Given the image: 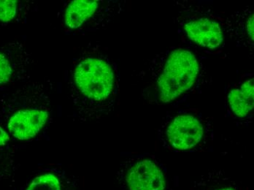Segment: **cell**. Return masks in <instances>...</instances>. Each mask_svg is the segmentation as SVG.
<instances>
[{"mask_svg": "<svg viewBox=\"0 0 254 190\" xmlns=\"http://www.w3.org/2000/svg\"><path fill=\"white\" fill-rule=\"evenodd\" d=\"M159 132V140L164 146L175 151L200 149L207 139L204 120L190 112H178L169 116Z\"/></svg>", "mask_w": 254, "mask_h": 190, "instance_id": "3957f363", "label": "cell"}, {"mask_svg": "<svg viewBox=\"0 0 254 190\" xmlns=\"http://www.w3.org/2000/svg\"><path fill=\"white\" fill-rule=\"evenodd\" d=\"M193 190H239V188L221 171H211L196 182Z\"/></svg>", "mask_w": 254, "mask_h": 190, "instance_id": "8fae6325", "label": "cell"}, {"mask_svg": "<svg viewBox=\"0 0 254 190\" xmlns=\"http://www.w3.org/2000/svg\"><path fill=\"white\" fill-rule=\"evenodd\" d=\"M254 78L245 80L229 91L227 99L229 109L238 118H246L254 109Z\"/></svg>", "mask_w": 254, "mask_h": 190, "instance_id": "30bf717a", "label": "cell"}, {"mask_svg": "<svg viewBox=\"0 0 254 190\" xmlns=\"http://www.w3.org/2000/svg\"><path fill=\"white\" fill-rule=\"evenodd\" d=\"M145 97L152 103L166 104L191 89L199 73L197 59L190 50H167L151 60Z\"/></svg>", "mask_w": 254, "mask_h": 190, "instance_id": "7a4b0ae2", "label": "cell"}, {"mask_svg": "<svg viewBox=\"0 0 254 190\" xmlns=\"http://www.w3.org/2000/svg\"><path fill=\"white\" fill-rule=\"evenodd\" d=\"M254 12L250 7L229 15L224 25V30L231 40L240 47L253 52L254 44Z\"/></svg>", "mask_w": 254, "mask_h": 190, "instance_id": "9c48e42d", "label": "cell"}, {"mask_svg": "<svg viewBox=\"0 0 254 190\" xmlns=\"http://www.w3.org/2000/svg\"><path fill=\"white\" fill-rule=\"evenodd\" d=\"M49 119V112L43 109H21L14 113L7 124L10 135L18 140L32 138L39 133Z\"/></svg>", "mask_w": 254, "mask_h": 190, "instance_id": "52a82bcc", "label": "cell"}, {"mask_svg": "<svg viewBox=\"0 0 254 190\" xmlns=\"http://www.w3.org/2000/svg\"><path fill=\"white\" fill-rule=\"evenodd\" d=\"M189 38L196 44L215 49L224 42V32L219 23L204 17H190L183 24Z\"/></svg>", "mask_w": 254, "mask_h": 190, "instance_id": "8992f818", "label": "cell"}, {"mask_svg": "<svg viewBox=\"0 0 254 190\" xmlns=\"http://www.w3.org/2000/svg\"><path fill=\"white\" fill-rule=\"evenodd\" d=\"M124 190H166L163 168L151 157L140 156L122 163L119 172Z\"/></svg>", "mask_w": 254, "mask_h": 190, "instance_id": "5b68a950", "label": "cell"}, {"mask_svg": "<svg viewBox=\"0 0 254 190\" xmlns=\"http://www.w3.org/2000/svg\"><path fill=\"white\" fill-rule=\"evenodd\" d=\"M69 96L76 109L88 118H100L114 109L119 93L117 66L108 55L86 51L69 71Z\"/></svg>", "mask_w": 254, "mask_h": 190, "instance_id": "6da1fadb", "label": "cell"}, {"mask_svg": "<svg viewBox=\"0 0 254 190\" xmlns=\"http://www.w3.org/2000/svg\"><path fill=\"white\" fill-rule=\"evenodd\" d=\"M10 140V136L0 127V146H4Z\"/></svg>", "mask_w": 254, "mask_h": 190, "instance_id": "5bb4252c", "label": "cell"}, {"mask_svg": "<svg viewBox=\"0 0 254 190\" xmlns=\"http://www.w3.org/2000/svg\"><path fill=\"white\" fill-rule=\"evenodd\" d=\"M23 3L15 0H0V24H7L18 20L21 15Z\"/></svg>", "mask_w": 254, "mask_h": 190, "instance_id": "7c38bea8", "label": "cell"}, {"mask_svg": "<svg viewBox=\"0 0 254 190\" xmlns=\"http://www.w3.org/2000/svg\"><path fill=\"white\" fill-rule=\"evenodd\" d=\"M122 3L117 1H71L65 10L64 21L69 29L90 31L103 27L122 10Z\"/></svg>", "mask_w": 254, "mask_h": 190, "instance_id": "277c9868", "label": "cell"}, {"mask_svg": "<svg viewBox=\"0 0 254 190\" xmlns=\"http://www.w3.org/2000/svg\"><path fill=\"white\" fill-rule=\"evenodd\" d=\"M27 61V54L21 43H8L0 48V86L21 79Z\"/></svg>", "mask_w": 254, "mask_h": 190, "instance_id": "ba28073f", "label": "cell"}, {"mask_svg": "<svg viewBox=\"0 0 254 190\" xmlns=\"http://www.w3.org/2000/svg\"><path fill=\"white\" fill-rule=\"evenodd\" d=\"M26 190H62L61 182L57 176L47 173L35 177Z\"/></svg>", "mask_w": 254, "mask_h": 190, "instance_id": "4fadbf2b", "label": "cell"}]
</instances>
